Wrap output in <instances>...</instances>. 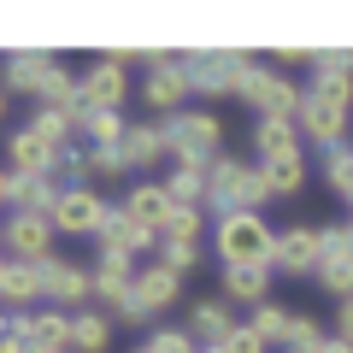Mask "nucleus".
<instances>
[{"instance_id":"c756f323","label":"nucleus","mask_w":353,"mask_h":353,"mask_svg":"<svg viewBox=\"0 0 353 353\" xmlns=\"http://www.w3.org/2000/svg\"><path fill=\"white\" fill-rule=\"evenodd\" d=\"M289 324H294V312H289V306H277V301H259V306L248 312V330L265 341V347H283Z\"/></svg>"},{"instance_id":"49530a36","label":"nucleus","mask_w":353,"mask_h":353,"mask_svg":"<svg viewBox=\"0 0 353 353\" xmlns=\"http://www.w3.org/2000/svg\"><path fill=\"white\" fill-rule=\"evenodd\" d=\"M0 259H6V224H0Z\"/></svg>"},{"instance_id":"f8f14e48","label":"nucleus","mask_w":353,"mask_h":353,"mask_svg":"<svg viewBox=\"0 0 353 353\" xmlns=\"http://www.w3.org/2000/svg\"><path fill=\"white\" fill-rule=\"evenodd\" d=\"M124 94H130V65L118 59V53H101V59L88 65V77H83L88 112H118V106H124Z\"/></svg>"},{"instance_id":"9d476101","label":"nucleus","mask_w":353,"mask_h":353,"mask_svg":"<svg viewBox=\"0 0 353 353\" xmlns=\"http://www.w3.org/2000/svg\"><path fill=\"white\" fill-rule=\"evenodd\" d=\"M12 336L24 341L30 353H71V312H59V306H36V312H18Z\"/></svg>"},{"instance_id":"4c0bfd02","label":"nucleus","mask_w":353,"mask_h":353,"mask_svg":"<svg viewBox=\"0 0 353 353\" xmlns=\"http://www.w3.org/2000/svg\"><path fill=\"white\" fill-rule=\"evenodd\" d=\"M218 353H271V347H265V341H259V336L248 330V318H241V324L230 330L224 341H218Z\"/></svg>"},{"instance_id":"9b49d317","label":"nucleus","mask_w":353,"mask_h":353,"mask_svg":"<svg viewBox=\"0 0 353 353\" xmlns=\"http://www.w3.org/2000/svg\"><path fill=\"white\" fill-rule=\"evenodd\" d=\"M106 212H112V206H106L94 189H65V194H59V206L48 212V224L59 230V236H101Z\"/></svg>"},{"instance_id":"de8ad7c7","label":"nucleus","mask_w":353,"mask_h":353,"mask_svg":"<svg viewBox=\"0 0 353 353\" xmlns=\"http://www.w3.org/2000/svg\"><path fill=\"white\" fill-rule=\"evenodd\" d=\"M0 353H6V336H0Z\"/></svg>"},{"instance_id":"e433bc0d","label":"nucleus","mask_w":353,"mask_h":353,"mask_svg":"<svg viewBox=\"0 0 353 353\" xmlns=\"http://www.w3.org/2000/svg\"><path fill=\"white\" fill-rule=\"evenodd\" d=\"M201 224H206V212H201V206H176L171 230H165L159 241H201Z\"/></svg>"},{"instance_id":"dca6fc26","label":"nucleus","mask_w":353,"mask_h":353,"mask_svg":"<svg viewBox=\"0 0 353 353\" xmlns=\"http://www.w3.org/2000/svg\"><path fill=\"white\" fill-rule=\"evenodd\" d=\"M59 153H65V148H48V141L24 124V130H12V136H6V171H12V176H48V183H53Z\"/></svg>"},{"instance_id":"6e6552de","label":"nucleus","mask_w":353,"mask_h":353,"mask_svg":"<svg viewBox=\"0 0 353 353\" xmlns=\"http://www.w3.org/2000/svg\"><path fill=\"white\" fill-rule=\"evenodd\" d=\"M41 301L59 312H83L94 301V271H83L77 259H48L41 265Z\"/></svg>"},{"instance_id":"09e8293b","label":"nucleus","mask_w":353,"mask_h":353,"mask_svg":"<svg viewBox=\"0 0 353 353\" xmlns=\"http://www.w3.org/2000/svg\"><path fill=\"white\" fill-rule=\"evenodd\" d=\"M201 353H218V347H201Z\"/></svg>"},{"instance_id":"0eeeda50","label":"nucleus","mask_w":353,"mask_h":353,"mask_svg":"<svg viewBox=\"0 0 353 353\" xmlns=\"http://www.w3.org/2000/svg\"><path fill=\"white\" fill-rule=\"evenodd\" d=\"M318 241H324V259H318V289L336 294V301H353V224L318 230Z\"/></svg>"},{"instance_id":"37998d69","label":"nucleus","mask_w":353,"mask_h":353,"mask_svg":"<svg viewBox=\"0 0 353 353\" xmlns=\"http://www.w3.org/2000/svg\"><path fill=\"white\" fill-rule=\"evenodd\" d=\"M12 324H18V312H0V336H12Z\"/></svg>"},{"instance_id":"c9c22d12","label":"nucleus","mask_w":353,"mask_h":353,"mask_svg":"<svg viewBox=\"0 0 353 353\" xmlns=\"http://www.w3.org/2000/svg\"><path fill=\"white\" fill-rule=\"evenodd\" d=\"M201 241H159V259L165 265H171V271H176V277H183V271H194V265H201Z\"/></svg>"},{"instance_id":"72a5a7b5","label":"nucleus","mask_w":353,"mask_h":353,"mask_svg":"<svg viewBox=\"0 0 353 353\" xmlns=\"http://www.w3.org/2000/svg\"><path fill=\"white\" fill-rule=\"evenodd\" d=\"M324 324H318L312 312H294V324H289V336H283V353H318L324 347Z\"/></svg>"},{"instance_id":"a878e982","label":"nucleus","mask_w":353,"mask_h":353,"mask_svg":"<svg viewBox=\"0 0 353 353\" xmlns=\"http://www.w3.org/2000/svg\"><path fill=\"white\" fill-rule=\"evenodd\" d=\"M306 88H353V48H312L306 53Z\"/></svg>"},{"instance_id":"ddd939ff","label":"nucleus","mask_w":353,"mask_h":353,"mask_svg":"<svg viewBox=\"0 0 353 353\" xmlns=\"http://www.w3.org/2000/svg\"><path fill=\"white\" fill-rule=\"evenodd\" d=\"M248 159H236V153H218L212 165H206V212L224 218V212H241V189H248Z\"/></svg>"},{"instance_id":"5701e85b","label":"nucleus","mask_w":353,"mask_h":353,"mask_svg":"<svg viewBox=\"0 0 353 353\" xmlns=\"http://www.w3.org/2000/svg\"><path fill=\"white\" fill-rule=\"evenodd\" d=\"M224 301L230 306H259V301H271V265H230L224 271Z\"/></svg>"},{"instance_id":"423d86ee","label":"nucleus","mask_w":353,"mask_h":353,"mask_svg":"<svg viewBox=\"0 0 353 353\" xmlns=\"http://www.w3.org/2000/svg\"><path fill=\"white\" fill-rule=\"evenodd\" d=\"M253 71V59L241 48H201V53H189V83H194V94H236L241 88V77Z\"/></svg>"},{"instance_id":"f704fd0d","label":"nucleus","mask_w":353,"mask_h":353,"mask_svg":"<svg viewBox=\"0 0 353 353\" xmlns=\"http://www.w3.org/2000/svg\"><path fill=\"white\" fill-rule=\"evenodd\" d=\"M324 176H330V189H336L341 201L353 206V148H336V153H324Z\"/></svg>"},{"instance_id":"a18cd8bd","label":"nucleus","mask_w":353,"mask_h":353,"mask_svg":"<svg viewBox=\"0 0 353 353\" xmlns=\"http://www.w3.org/2000/svg\"><path fill=\"white\" fill-rule=\"evenodd\" d=\"M0 118H6V83H0Z\"/></svg>"},{"instance_id":"1a4fd4ad","label":"nucleus","mask_w":353,"mask_h":353,"mask_svg":"<svg viewBox=\"0 0 353 353\" xmlns=\"http://www.w3.org/2000/svg\"><path fill=\"white\" fill-rule=\"evenodd\" d=\"M65 65H59V53H48V48H12L6 59H0V77H6V88L12 94H48V83L59 77Z\"/></svg>"},{"instance_id":"bb28decb","label":"nucleus","mask_w":353,"mask_h":353,"mask_svg":"<svg viewBox=\"0 0 353 353\" xmlns=\"http://www.w3.org/2000/svg\"><path fill=\"white\" fill-rule=\"evenodd\" d=\"M106 347H112V318H106V306L71 312V353H106Z\"/></svg>"},{"instance_id":"393cba45","label":"nucleus","mask_w":353,"mask_h":353,"mask_svg":"<svg viewBox=\"0 0 353 353\" xmlns=\"http://www.w3.org/2000/svg\"><path fill=\"white\" fill-rule=\"evenodd\" d=\"M253 148H259V165L265 159H294L301 153V124L294 118H259L253 124Z\"/></svg>"},{"instance_id":"b1692460","label":"nucleus","mask_w":353,"mask_h":353,"mask_svg":"<svg viewBox=\"0 0 353 353\" xmlns=\"http://www.w3.org/2000/svg\"><path fill=\"white\" fill-rule=\"evenodd\" d=\"M236 324H241V318H230V301H224V294H218V301H194V306H189V336L201 341V347H218Z\"/></svg>"},{"instance_id":"2f4dec72","label":"nucleus","mask_w":353,"mask_h":353,"mask_svg":"<svg viewBox=\"0 0 353 353\" xmlns=\"http://www.w3.org/2000/svg\"><path fill=\"white\" fill-rule=\"evenodd\" d=\"M159 183L171 189L176 206H201V212H206V171H201V165H176V171L159 176Z\"/></svg>"},{"instance_id":"f257e3e1","label":"nucleus","mask_w":353,"mask_h":353,"mask_svg":"<svg viewBox=\"0 0 353 353\" xmlns=\"http://www.w3.org/2000/svg\"><path fill=\"white\" fill-rule=\"evenodd\" d=\"M212 248L230 265H271L277 259V224H265V212H224L212 218Z\"/></svg>"},{"instance_id":"f03ea898","label":"nucleus","mask_w":353,"mask_h":353,"mask_svg":"<svg viewBox=\"0 0 353 353\" xmlns=\"http://www.w3.org/2000/svg\"><path fill=\"white\" fill-rule=\"evenodd\" d=\"M347 118H353V88H306L294 124H301V141L336 153L347 148Z\"/></svg>"},{"instance_id":"8fccbe9b","label":"nucleus","mask_w":353,"mask_h":353,"mask_svg":"<svg viewBox=\"0 0 353 353\" xmlns=\"http://www.w3.org/2000/svg\"><path fill=\"white\" fill-rule=\"evenodd\" d=\"M0 265H6V259H0Z\"/></svg>"},{"instance_id":"a19ab883","label":"nucleus","mask_w":353,"mask_h":353,"mask_svg":"<svg viewBox=\"0 0 353 353\" xmlns=\"http://www.w3.org/2000/svg\"><path fill=\"white\" fill-rule=\"evenodd\" d=\"M6 206H12V171L0 165V212H6Z\"/></svg>"},{"instance_id":"4468645a","label":"nucleus","mask_w":353,"mask_h":353,"mask_svg":"<svg viewBox=\"0 0 353 353\" xmlns=\"http://www.w3.org/2000/svg\"><path fill=\"white\" fill-rule=\"evenodd\" d=\"M318 259H324V241H318L312 224L277 230V259H271V271H283V277H318Z\"/></svg>"},{"instance_id":"f3484780","label":"nucleus","mask_w":353,"mask_h":353,"mask_svg":"<svg viewBox=\"0 0 353 353\" xmlns=\"http://www.w3.org/2000/svg\"><path fill=\"white\" fill-rule=\"evenodd\" d=\"M124 212L136 218V224H148L153 236H165V230H171V218H176V201H171V189H165L159 176H141L136 189L124 194Z\"/></svg>"},{"instance_id":"58836bf2","label":"nucleus","mask_w":353,"mask_h":353,"mask_svg":"<svg viewBox=\"0 0 353 353\" xmlns=\"http://www.w3.org/2000/svg\"><path fill=\"white\" fill-rule=\"evenodd\" d=\"M112 318H118V324H148L153 312H148V306L136 301V294H130V301H118V306H112Z\"/></svg>"},{"instance_id":"7ed1b4c3","label":"nucleus","mask_w":353,"mask_h":353,"mask_svg":"<svg viewBox=\"0 0 353 353\" xmlns=\"http://www.w3.org/2000/svg\"><path fill=\"white\" fill-rule=\"evenodd\" d=\"M165 141H171V159L176 165H212L218 153H224V124H218V112H183L165 118Z\"/></svg>"},{"instance_id":"a211bd4d","label":"nucleus","mask_w":353,"mask_h":353,"mask_svg":"<svg viewBox=\"0 0 353 353\" xmlns=\"http://www.w3.org/2000/svg\"><path fill=\"white\" fill-rule=\"evenodd\" d=\"M130 289H136V259L118 248H101V259H94V301L112 312L118 301H130Z\"/></svg>"},{"instance_id":"20e7f679","label":"nucleus","mask_w":353,"mask_h":353,"mask_svg":"<svg viewBox=\"0 0 353 353\" xmlns=\"http://www.w3.org/2000/svg\"><path fill=\"white\" fill-rule=\"evenodd\" d=\"M189 94H194V83H189V53H148V71H141V101H148V112L176 118Z\"/></svg>"},{"instance_id":"c85d7f7f","label":"nucleus","mask_w":353,"mask_h":353,"mask_svg":"<svg viewBox=\"0 0 353 353\" xmlns=\"http://www.w3.org/2000/svg\"><path fill=\"white\" fill-rule=\"evenodd\" d=\"M265 189H271V201H289V194H301L306 183V153H294V159H265Z\"/></svg>"},{"instance_id":"ea45409f","label":"nucleus","mask_w":353,"mask_h":353,"mask_svg":"<svg viewBox=\"0 0 353 353\" xmlns=\"http://www.w3.org/2000/svg\"><path fill=\"white\" fill-rule=\"evenodd\" d=\"M336 336L353 347V301H341V312H336Z\"/></svg>"},{"instance_id":"412c9836","label":"nucleus","mask_w":353,"mask_h":353,"mask_svg":"<svg viewBox=\"0 0 353 353\" xmlns=\"http://www.w3.org/2000/svg\"><path fill=\"white\" fill-rule=\"evenodd\" d=\"M101 248H118V253H130V259H141L148 248H159V236H153L148 224H136L124 206H112L106 224H101Z\"/></svg>"},{"instance_id":"79ce46f5","label":"nucleus","mask_w":353,"mask_h":353,"mask_svg":"<svg viewBox=\"0 0 353 353\" xmlns=\"http://www.w3.org/2000/svg\"><path fill=\"white\" fill-rule=\"evenodd\" d=\"M318 353H353V347H347V341H341V336H330V341H324V347H318Z\"/></svg>"},{"instance_id":"39448f33","label":"nucleus","mask_w":353,"mask_h":353,"mask_svg":"<svg viewBox=\"0 0 353 353\" xmlns=\"http://www.w3.org/2000/svg\"><path fill=\"white\" fill-rule=\"evenodd\" d=\"M236 94L253 106V118H294V112H301V101H306V88L294 83V77L271 71V65H253V71L241 77Z\"/></svg>"},{"instance_id":"7c9ffc66","label":"nucleus","mask_w":353,"mask_h":353,"mask_svg":"<svg viewBox=\"0 0 353 353\" xmlns=\"http://www.w3.org/2000/svg\"><path fill=\"white\" fill-rule=\"evenodd\" d=\"M124 136H130L124 112H88V118H83V141H88V148L118 153V148H124Z\"/></svg>"},{"instance_id":"473e14b6","label":"nucleus","mask_w":353,"mask_h":353,"mask_svg":"<svg viewBox=\"0 0 353 353\" xmlns=\"http://www.w3.org/2000/svg\"><path fill=\"white\" fill-rule=\"evenodd\" d=\"M30 130H36V136L48 141V148H71V136H77V118H71V112H59V106H36Z\"/></svg>"},{"instance_id":"6ab92c4d","label":"nucleus","mask_w":353,"mask_h":353,"mask_svg":"<svg viewBox=\"0 0 353 353\" xmlns=\"http://www.w3.org/2000/svg\"><path fill=\"white\" fill-rule=\"evenodd\" d=\"M48 265V259H41ZM41 265L30 259H6L0 265V301H6V312H36L41 301Z\"/></svg>"},{"instance_id":"cd10ccee","label":"nucleus","mask_w":353,"mask_h":353,"mask_svg":"<svg viewBox=\"0 0 353 353\" xmlns=\"http://www.w3.org/2000/svg\"><path fill=\"white\" fill-rule=\"evenodd\" d=\"M59 183H48V176H12V212H41L48 218L53 206H59Z\"/></svg>"},{"instance_id":"4be33fe9","label":"nucleus","mask_w":353,"mask_h":353,"mask_svg":"<svg viewBox=\"0 0 353 353\" xmlns=\"http://www.w3.org/2000/svg\"><path fill=\"white\" fill-rule=\"evenodd\" d=\"M124 165L130 171H153L159 159H171V141H165V124H130V136H124Z\"/></svg>"},{"instance_id":"c03bdc74","label":"nucleus","mask_w":353,"mask_h":353,"mask_svg":"<svg viewBox=\"0 0 353 353\" xmlns=\"http://www.w3.org/2000/svg\"><path fill=\"white\" fill-rule=\"evenodd\" d=\"M6 353H30V347H24V341H18V336H6Z\"/></svg>"},{"instance_id":"aec40b11","label":"nucleus","mask_w":353,"mask_h":353,"mask_svg":"<svg viewBox=\"0 0 353 353\" xmlns=\"http://www.w3.org/2000/svg\"><path fill=\"white\" fill-rule=\"evenodd\" d=\"M130 294H136V301L148 306L153 318H159L165 306H176V294H183V277H176V271H171L165 259H153V265H136V289H130Z\"/></svg>"},{"instance_id":"2eb2a0df","label":"nucleus","mask_w":353,"mask_h":353,"mask_svg":"<svg viewBox=\"0 0 353 353\" xmlns=\"http://www.w3.org/2000/svg\"><path fill=\"white\" fill-rule=\"evenodd\" d=\"M53 236L59 230L41 212H12V224H6V259H30V265L53 259Z\"/></svg>"}]
</instances>
